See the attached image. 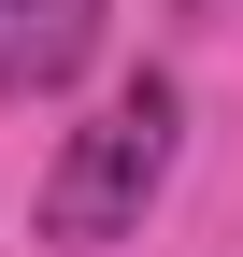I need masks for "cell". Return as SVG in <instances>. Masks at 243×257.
<instances>
[{
  "instance_id": "7a4b0ae2",
  "label": "cell",
  "mask_w": 243,
  "mask_h": 257,
  "mask_svg": "<svg viewBox=\"0 0 243 257\" xmlns=\"http://www.w3.org/2000/svg\"><path fill=\"white\" fill-rule=\"evenodd\" d=\"M114 0H0V86H72Z\"/></svg>"
},
{
  "instance_id": "6da1fadb",
  "label": "cell",
  "mask_w": 243,
  "mask_h": 257,
  "mask_svg": "<svg viewBox=\"0 0 243 257\" xmlns=\"http://www.w3.org/2000/svg\"><path fill=\"white\" fill-rule=\"evenodd\" d=\"M172 157H186V100H172L158 72L114 86V100L57 143V172H43V243H129L143 214H158Z\"/></svg>"
}]
</instances>
